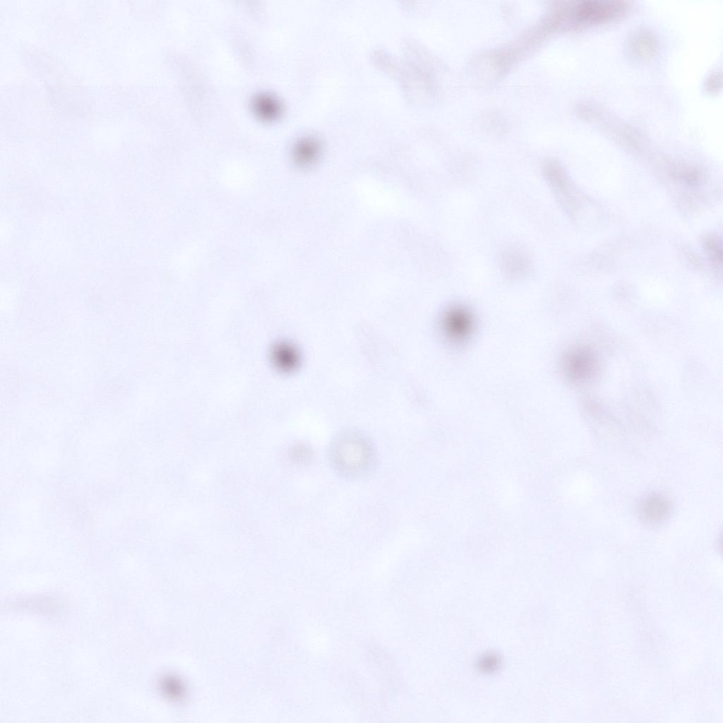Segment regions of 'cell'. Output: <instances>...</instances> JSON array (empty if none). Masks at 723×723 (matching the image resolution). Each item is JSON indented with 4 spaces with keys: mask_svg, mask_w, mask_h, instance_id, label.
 Listing matches in <instances>:
<instances>
[{
    "mask_svg": "<svg viewBox=\"0 0 723 723\" xmlns=\"http://www.w3.org/2000/svg\"><path fill=\"white\" fill-rule=\"evenodd\" d=\"M471 318L465 310L455 308L447 312L443 318V328L450 338L462 340L469 333Z\"/></svg>",
    "mask_w": 723,
    "mask_h": 723,
    "instance_id": "cell-5",
    "label": "cell"
},
{
    "mask_svg": "<svg viewBox=\"0 0 723 723\" xmlns=\"http://www.w3.org/2000/svg\"><path fill=\"white\" fill-rule=\"evenodd\" d=\"M506 271L512 275H520L527 269V261L520 253H508L504 260Z\"/></svg>",
    "mask_w": 723,
    "mask_h": 723,
    "instance_id": "cell-10",
    "label": "cell"
},
{
    "mask_svg": "<svg viewBox=\"0 0 723 723\" xmlns=\"http://www.w3.org/2000/svg\"><path fill=\"white\" fill-rule=\"evenodd\" d=\"M271 358L274 365L284 372L294 371L299 366L300 361L298 350L293 345L287 342H280L274 345L271 351Z\"/></svg>",
    "mask_w": 723,
    "mask_h": 723,
    "instance_id": "cell-6",
    "label": "cell"
},
{
    "mask_svg": "<svg viewBox=\"0 0 723 723\" xmlns=\"http://www.w3.org/2000/svg\"><path fill=\"white\" fill-rule=\"evenodd\" d=\"M671 511V503L666 497L653 494L647 497L643 502L640 516L646 522L659 524L669 516Z\"/></svg>",
    "mask_w": 723,
    "mask_h": 723,
    "instance_id": "cell-4",
    "label": "cell"
},
{
    "mask_svg": "<svg viewBox=\"0 0 723 723\" xmlns=\"http://www.w3.org/2000/svg\"><path fill=\"white\" fill-rule=\"evenodd\" d=\"M289 456L293 462L297 464H306L313 460L314 452L306 444L297 443L289 448Z\"/></svg>",
    "mask_w": 723,
    "mask_h": 723,
    "instance_id": "cell-11",
    "label": "cell"
},
{
    "mask_svg": "<svg viewBox=\"0 0 723 723\" xmlns=\"http://www.w3.org/2000/svg\"><path fill=\"white\" fill-rule=\"evenodd\" d=\"M321 151L319 140L313 136L299 139L293 148V156L300 165L308 166L316 161Z\"/></svg>",
    "mask_w": 723,
    "mask_h": 723,
    "instance_id": "cell-7",
    "label": "cell"
},
{
    "mask_svg": "<svg viewBox=\"0 0 723 723\" xmlns=\"http://www.w3.org/2000/svg\"><path fill=\"white\" fill-rule=\"evenodd\" d=\"M328 459L333 470L342 477L361 479L369 475L376 465V452L371 441L354 431L344 432L330 446Z\"/></svg>",
    "mask_w": 723,
    "mask_h": 723,
    "instance_id": "cell-1",
    "label": "cell"
},
{
    "mask_svg": "<svg viewBox=\"0 0 723 723\" xmlns=\"http://www.w3.org/2000/svg\"><path fill=\"white\" fill-rule=\"evenodd\" d=\"M628 9V4L623 1H581L570 6V20L578 25L599 23L619 18Z\"/></svg>",
    "mask_w": 723,
    "mask_h": 723,
    "instance_id": "cell-2",
    "label": "cell"
},
{
    "mask_svg": "<svg viewBox=\"0 0 723 723\" xmlns=\"http://www.w3.org/2000/svg\"><path fill=\"white\" fill-rule=\"evenodd\" d=\"M632 51L639 57L649 58L656 51V40L648 32H640L637 34L631 42Z\"/></svg>",
    "mask_w": 723,
    "mask_h": 723,
    "instance_id": "cell-8",
    "label": "cell"
},
{
    "mask_svg": "<svg viewBox=\"0 0 723 723\" xmlns=\"http://www.w3.org/2000/svg\"><path fill=\"white\" fill-rule=\"evenodd\" d=\"M253 105L256 112L265 118L275 117L280 112V105L273 97L266 94L258 95Z\"/></svg>",
    "mask_w": 723,
    "mask_h": 723,
    "instance_id": "cell-9",
    "label": "cell"
},
{
    "mask_svg": "<svg viewBox=\"0 0 723 723\" xmlns=\"http://www.w3.org/2000/svg\"><path fill=\"white\" fill-rule=\"evenodd\" d=\"M563 367L565 374L570 381L575 383H585L595 377L598 362L592 350L585 347H577L566 353Z\"/></svg>",
    "mask_w": 723,
    "mask_h": 723,
    "instance_id": "cell-3",
    "label": "cell"
}]
</instances>
